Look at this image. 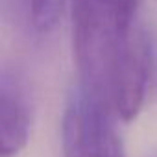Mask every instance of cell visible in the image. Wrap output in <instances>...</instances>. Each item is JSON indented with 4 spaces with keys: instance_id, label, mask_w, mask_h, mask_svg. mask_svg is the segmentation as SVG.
<instances>
[{
    "instance_id": "6da1fadb",
    "label": "cell",
    "mask_w": 157,
    "mask_h": 157,
    "mask_svg": "<svg viewBox=\"0 0 157 157\" xmlns=\"http://www.w3.org/2000/svg\"><path fill=\"white\" fill-rule=\"evenodd\" d=\"M72 50L80 89L120 122L139 117L153 52L137 19L139 0H70Z\"/></svg>"
},
{
    "instance_id": "7a4b0ae2",
    "label": "cell",
    "mask_w": 157,
    "mask_h": 157,
    "mask_svg": "<svg viewBox=\"0 0 157 157\" xmlns=\"http://www.w3.org/2000/svg\"><path fill=\"white\" fill-rule=\"evenodd\" d=\"M118 118L80 87L70 93L61 118L63 157H126Z\"/></svg>"
},
{
    "instance_id": "3957f363",
    "label": "cell",
    "mask_w": 157,
    "mask_h": 157,
    "mask_svg": "<svg viewBox=\"0 0 157 157\" xmlns=\"http://www.w3.org/2000/svg\"><path fill=\"white\" fill-rule=\"evenodd\" d=\"M32 102L19 78L8 70L0 80V151L2 157H13L30 140L32 135Z\"/></svg>"
},
{
    "instance_id": "277c9868",
    "label": "cell",
    "mask_w": 157,
    "mask_h": 157,
    "mask_svg": "<svg viewBox=\"0 0 157 157\" xmlns=\"http://www.w3.org/2000/svg\"><path fill=\"white\" fill-rule=\"evenodd\" d=\"M67 2L68 0H28V13L32 26L43 33L54 30L63 19Z\"/></svg>"
}]
</instances>
